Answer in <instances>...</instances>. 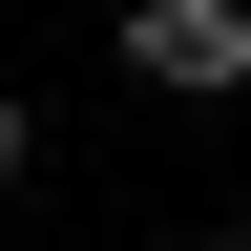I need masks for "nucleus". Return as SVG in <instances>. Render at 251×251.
Returning <instances> with one entry per match:
<instances>
[{"label": "nucleus", "mask_w": 251, "mask_h": 251, "mask_svg": "<svg viewBox=\"0 0 251 251\" xmlns=\"http://www.w3.org/2000/svg\"><path fill=\"white\" fill-rule=\"evenodd\" d=\"M126 63H147L168 105H230L251 84V0H126Z\"/></svg>", "instance_id": "f257e3e1"}, {"label": "nucleus", "mask_w": 251, "mask_h": 251, "mask_svg": "<svg viewBox=\"0 0 251 251\" xmlns=\"http://www.w3.org/2000/svg\"><path fill=\"white\" fill-rule=\"evenodd\" d=\"M0 188H21V105H0Z\"/></svg>", "instance_id": "f03ea898"}, {"label": "nucleus", "mask_w": 251, "mask_h": 251, "mask_svg": "<svg viewBox=\"0 0 251 251\" xmlns=\"http://www.w3.org/2000/svg\"><path fill=\"white\" fill-rule=\"evenodd\" d=\"M209 251H251V230H209Z\"/></svg>", "instance_id": "7ed1b4c3"}]
</instances>
